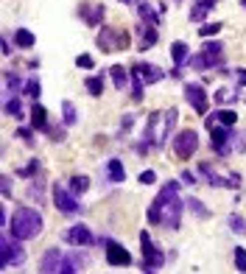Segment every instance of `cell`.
Returning <instances> with one entry per match:
<instances>
[{"mask_svg":"<svg viewBox=\"0 0 246 274\" xmlns=\"http://www.w3.org/2000/svg\"><path fill=\"white\" fill-rule=\"evenodd\" d=\"M160 42V31L151 22H137V50H148Z\"/></svg>","mask_w":246,"mask_h":274,"instance_id":"15","label":"cell"},{"mask_svg":"<svg viewBox=\"0 0 246 274\" xmlns=\"http://www.w3.org/2000/svg\"><path fill=\"white\" fill-rule=\"evenodd\" d=\"M101 53H112V50H126L132 45V36L126 28H112V25H101L98 36H95Z\"/></svg>","mask_w":246,"mask_h":274,"instance_id":"2","label":"cell"},{"mask_svg":"<svg viewBox=\"0 0 246 274\" xmlns=\"http://www.w3.org/2000/svg\"><path fill=\"white\" fill-rule=\"evenodd\" d=\"M118 3H123V6H137L140 0H118Z\"/></svg>","mask_w":246,"mask_h":274,"instance_id":"56","label":"cell"},{"mask_svg":"<svg viewBox=\"0 0 246 274\" xmlns=\"http://www.w3.org/2000/svg\"><path fill=\"white\" fill-rule=\"evenodd\" d=\"M132 123H134V112H126L123 118H120V134H129Z\"/></svg>","mask_w":246,"mask_h":274,"instance_id":"47","label":"cell"},{"mask_svg":"<svg viewBox=\"0 0 246 274\" xmlns=\"http://www.w3.org/2000/svg\"><path fill=\"white\" fill-rule=\"evenodd\" d=\"M28 199H34L36 204L45 202V179H42L39 174H36V176H34V182L28 185Z\"/></svg>","mask_w":246,"mask_h":274,"instance_id":"30","label":"cell"},{"mask_svg":"<svg viewBox=\"0 0 246 274\" xmlns=\"http://www.w3.org/2000/svg\"><path fill=\"white\" fill-rule=\"evenodd\" d=\"M241 6H244V8H246V0H241Z\"/></svg>","mask_w":246,"mask_h":274,"instance_id":"57","label":"cell"},{"mask_svg":"<svg viewBox=\"0 0 246 274\" xmlns=\"http://www.w3.org/2000/svg\"><path fill=\"white\" fill-rule=\"evenodd\" d=\"M31 126H34L36 132H45V129H48V109H45L42 104H36V101H34V106H31Z\"/></svg>","mask_w":246,"mask_h":274,"instance_id":"24","label":"cell"},{"mask_svg":"<svg viewBox=\"0 0 246 274\" xmlns=\"http://www.w3.org/2000/svg\"><path fill=\"white\" fill-rule=\"evenodd\" d=\"M62 260H64V252L62 249H56V246H50L48 252L42 255V260H39V272L42 274H53L62 269Z\"/></svg>","mask_w":246,"mask_h":274,"instance_id":"17","label":"cell"},{"mask_svg":"<svg viewBox=\"0 0 246 274\" xmlns=\"http://www.w3.org/2000/svg\"><path fill=\"white\" fill-rule=\"evenodd\" d=\"M106 179H109L112 185H120L123 179H126V165H123V160L112 157V160L106 162Z\"/></svg>","mask_w":246,"mask_h":274,"instance_id":"18","label":"cell"},{"mask_svg":"<svg viewBox=\"0 0 246 274\" xmlns=\"http://www.w3.org/2000/svg\"><path fill=\"white\" fill-rule=\"evenodd\" d=\"M182 182L185 185H196L199 179H196V174H193V171H182Z\"/></svg>","mask_w":246,"mask_h":274,"instance_id":"53","label":"cell"},{"mask_svg":"<svg viewBox=\"0 0 246 274\" xmlns=\"http://www.w3.org/2000/svg\"><path fill=\"white\" fill-rule=\"evenodd\" d=\"M171 148L179 160H190V157L199 151V132L196 129H182L179 134H174L171 140Z\"/></svg>","mask_w":246,"mask_h":274,"instance_id":"6","label":"cell"},{"mask_svg":"<svg viewBox=\"0 0 246 274\" xmlns=\"http://www.w3.org/2000/svg\"><path fill=\"white\" fill-rule=\"evenodd\" d=\"M218 123L235 126V123H238V112H235V109H218Z\"/></svg>","mask_w":246,"mask_h":274,"instance_id":"41","label":"cell"},{"mask_svg":"<svg viewBox=\"0 0 246 274\" xmlns=\"http://www.w3.org/2000/svg\"><path fill=\"white\" fill-rule=\"evenodd\" d=\"M227 224H230L232 232H238V235H246V218L241 213H230L227 216Z\"/></svg>","mask_w":246,"mask_h":274,"instance_id":"35","label":"cell"},{"mask_svg":"<svg viewBox=\"0 0 246 274\" xmlns=\"http://www.w3.org/2000/svg\"><path fill=\"white\" fill-rule=\"evenodd\" d=\"M109 76H112V84H115V90H126L129 87V78H132V70H126L123 64H112L109 67Z\"/></svg>","mask_w":246,"mask_h":274,"instance_id":"21","label":"cell"},{"mask_svg":"<svg viewBox=\"0 0 246 274\" xmlns=\"http://www.w3.org/2000/svg\"><path fill=\"white\" fill-rule=\"evenodd\" d=\"M207 14H210V8H207V6H202V3H199V0H196V3H193V6H190V22H204V20H207Z\"/></svg>","mask_w":246,"mask_h":274,"instance_id":"36","label":"cell"},{"mask_svg":"<svg viewBox=\"0 0 246 274\" xmlns=\"http://www.w3.org/2000/svg\"><path fill=\"white\" fill-rule=\"evenodd\" d=\"M67 188H70L76 196H81V193H87V190H90V176H84V174L70 176V185H67Z\"/></svg>","mask_w":246,"mask_h":274,"instance_id":"32","label":"cell"},{"mask_svg":"<svg viewBox=\"0 0 246 274\" xmlns=\"http://www.w3.org/2000/svg\"><path fill=\"white\" fill-rule=\"evenodd\" d=\"M84 90L90 92L92 98H101V92H104V73L87 76V78H84Z\"/></svg>","mask_w":246,"mask_h":274,"instance_id":"28","label":"cell"},{"mask_svg":"<svg viewBox=\"0 0 246 274\" xmlns=\"http://www.w3.org/2000/svg\"><path fill=\"white\" fill-rule=\"evenodd\" d=\"M137 14H140L143 22H151V25H160L162 22V11H154L148 0H140V3H137Z\"/></svg>","mask_w":246,"mask_h":274,"instance_id":"23","label":"cell"},{"mask_svg":"<svg viewBox=\"0 0 246 274\" xmlns=\"http://www.w3.org/2000/svg\"><path fill=\"white\" fill-rule=\"evenodd\" d=\"M62 120H64V126H76L78 123V112L73 101H62Z\"/></svg>","mask_w":246,"mask_h":274,"instance_id":"33","label":"cell"},{"mask_svg":"<svg viewBox=\"0 0 246 274\" xmlns=\"http://www.w3.org/2000/svg\"><path fill=\"white\" fill-rule=\"evenodd\" d=\"M185 101H188L190 106H193V112L196 115H207V109H210V98H207V90H204V84H185Z\"/></svg>","mask_w":246,"mask_h":274,"instance_id":"9","label":"cell"},{"mask_svg":"<svg viewBox=\"0 0 246 274\" xmlns=\"http://www.w3.org/2000/svg\"><path fill=\"white\" fill-rule=\"evenodd\" d=\"M22 263H25V252L20 246V238L3 235L0 238V266H3V272H8L11 266H22Z\"/></svg>","mask_w":246,"mask_h":274,"instance_id":"5","label":"cell"},{"mask_svg":"<svg viewBox=\"0 0 246 274\" xmlns=\"http://www.w3.org/2000/svg\"><path fill=\"white\" fill-rule=\"evenodd\" d=\"M235 151L246 154V132H235Z\"/></svg>","mask_w":246,"mask_h":274,"instance_id":"49","label":"cell"},{"mask_svg":"<svg viewBox=\"0 0 246 274\" xmlns=\"http://www.w3.org/2000/svg\"><path fill=\"white\" fill-rule=\"evenodd\" d=\"M221 28H224V22H207V25L199 28V36H202V39H210V36H218Z\"/></svg>","mask_w":246,"mask_h":274,"instance_id":"40","label":"cell"},{"mask_svg":"<svg viewBox=\"0 0 246 274\" xmlns=\"http://www.w3.org/2000/svg\"><path fill=\"white\" fill-rule=\"evenodd\" d=\"M76 67H78V70H92V67H95V59H92L90 53H78V56H76Z\"/></svg>","mask_w":246,"mask_h":274,"instance_id":"44","label":"cell"},{"mask_svg":"<svg viewBox=\"0 0 246 274\" xmlns=\"http://www.w3.org/2000/svg\"><path fill=\"white\" fill-rule=\"evenodd\" d=\"M22 92H25L31 101H36V98H39V92H42V84H39V78H36V76L28 78V81L22 84Z\"/></svg>","mask_w":246,"mask_h":274,"instance_id":"37","label":"cell"},{"mask_svg":"<svg viewBox=\"0 0 246 274\" xmlns=\"http://www.w3.org/2000/svg\"><path fill=\"white\" fill-rule=\"evenodd\" d=\"M185 199L179 196V190H176L174 196L165 202V210H162V224L160 227H165V230H171V232H176L179 227H182V213H185Z\"/></svg>","mask_w":246,"mask_h":274,"instance_id":"8","label":"cell"},{"mask_svg":"<svg viewBox=\"0 0 246 274\" xmlns=\"http://www.w3.org/2000/svg\"><path fill=\"white\" fill-rule=\"evenodd\" d=\"M176 190H179V182H176V179H168V182L160 188V193L154 196V202H151V207H148V213H146L148 224H157V227L162 224V210H165V202L174 196Z\"/></svg>","mask_w":246,"mask_h":274,"instance_id":"7","label":"cell"},{"mask_svg":"<svg viewBox=\"0 0 246 274\" xmlns=\"http://www.w3.org/2000/svg\"><path fill=\"white\" fill-rule=\"evenodd\" d=\"M204 53L210 56V62H213V70H224V42L221 39H204Z\"/></svg>","mask_w":246,"mask_h":274,"instance_id":"16","label":"cell"},{"mask_svg":"<svg viewBox=\"0 0 246 274\" xmlns=\"http://www.w3.org/2000/svg\"><path fill=\"white\" fill-rule=\"evenodd\" d=\"M36 174H39V160H36V157H31V162H28V165L17 171V176H31V179H34Z\"/></svg>","mask_w":246,"mask_h":274,"instance_id":"43","label":"cell"},{"mask_svg":"<svg viewBox=\"0 0 246 274\" xmlns=\"http://www.w3.org/2000/svg\"><path fill=\"white\" fill-rule=\"evenodd\" d=\"M0 185H3V199L8 202V199H11V179L3 174V176H0Z\"/></svg>","mask_w":246,"mask_h":274,"instance_id":"51","label":"cell"},{"mask_svg":"<svg viewBox=\"0 0 246 274\" xmlns=\"http://www.w3.org/2000/svg\"><path fill=\"white\" fill-rule=\"evenodd\" d=\"M238 95H241V92L235 90V87H221V90H216L213 98H216V104H235Z\"/></svg>","mask_w":246,"mask_h":274,"instance_id":"31","label":"cell"},{"mask_svg":"<svg viewBox=\"0 0 246 274\" xmlns=\"http://www.w3.org/2000/svg\"><path fill=\"white\" fill-rule=\"evenodd\" d=\"M3 115H8V118H22V101L17 98V95H11V98L3 101Z\"/></svg>","mask_w":246,"mask_h":274,"instance_id":"29","label":"cell"},{"mask_svg":"<svg viewBox=\"0 0 246 274\" xmlns=\"http://www.w3.org/2000/svg\"><path fill=\"white\" fill-rule=\"evenodd\" d=\"M137 179H140V185H154L157 182V174L151 168H146V171H140V176H137Z\"/></svg>","mask_w":246,"mask_h":274,"instance_id":"48","label":"cell"},{"mask_svg":"<svg viewBox=\"0 0 246 274\" xmlns=\"http://www.w3.org/2000/svg\"><path fill=\"white\" fill-rule=\"evenodd\" d=\"M176 123H179V109L171 106L165 118H162V143H168V137L174 140V132H176Z\"/></svg>","mask_w":246,"mask_h":274,"instance_id":"19","label":"cell"},{"mask_svg":"<svg viewBox=\"0 0 246 274\" xmlns=\"http://www.w3.org/2000/svg\"><path fill=\"white\" fill-rule=\"evenodd\" d=\"M106 263H109V266H118V269L132 266V255H129V249L123 244L109 241V244H106Z\"/></svg>","mask_w":246,"mask_h":274,"instance_id":"13","label":"cell"},{"mask_svg":"<svg viewBox=\"0 0 246 274\" xmlns=\"http://www.w3.org/2000/svg\"><path fill=\"white\" fill-rule=\"evenodd\" d=\"M81 266H84V258L78 255V249H70V252L64 255L62 269H59V272H62V274H73V272H81Z\"/></svg>","mask_w":246,"mask_h":274,"instance_id":"22","label":"cell"},{"mask_svg":"<svg viewBox=\"0 0 246 274\" xmlns=\"http://www.w3.org/2000/svg\"><path fill=\"white\" fill-rule=\"evenodd\" d=\"M171 59H174L176 67H188V59H190V45L182 42V39H176L171 45Z\"/></svg>","mask_w":246,"mask_h":274,"instance_id":"20","label":"cell"},{"mask_svg":"<svg viewBox=\"0 0 246 274\" xmlns=\"http://www.w3.org/2000/svg\"><path fill=\"white\" fill-rule=\"evenodd\" d=\"M129 70L137 73V76L143 78V84H146V87H151V84H157V81H162V78H165V70H162V67H157V64H151V62H137V64H132Z\"/></svg>","mask_w":246,"mask_h":274,"instance_id":"14","label":"cell"},{"mask_svg":"<svg viewBox=\"0 0 246 274\" xmlns=\"http://www.w3.org/2000/svg\"><path fill=\"white\" fill-rule=\"evenodd\" d=\"M140 249H143V272L151 274V272H160V269L165 266L168 255L154 244V238H151L148 230H140Z\"/></svg>","mask_w":246,"mask_h":274,"instance_id":"3","label":"cell"},{"mask_svg":"<svg viewBox=\"0 0 246 274\" xmlns=\"http://www.w3.org/2000/svg\"><path fill=\"white\" fill-rule=\"evenodd\" d=\"M14 45L20 50H31L36 45V34L28 28H14Z\"/></svg>","mask_w":246,"mask_h":274,"instance_id":"25","label":"cell"},{"mask_svg":"<svg viewBox=\"0 0 246 274\" xmlns=\"http://www.w3.org/2000/svg\"><path fill=\"white\" fill-rule=\"evenodd\" d=\"M3 56H11V45H8V36H3Z\"/></svg>","mask_w":246,"mask_h":274,"instance_id":"54","label":"cell"},{"mask_svg":"<svg viewBox=\"0 0 246 274\" xmlns=\"http://www.w3.org/2000/svg\"><path fill=\"white\" fill-rule=\"evenodd\" d=\"M78 17H81L84 25L98 28L101 22H104V17H106V8H104L101 0H87V3H78Z\"/></svg>","mask_w":246,"mask_h":274,"instance_id":"10","label":"cell"},{"mask_svg":"<svg viewBox=\"0 0 246 274\" xmlns=\"http://www.w3.org/2000/svg\"><path fill=\"white\" fill-rule=\"evenodd\" d=\"M199 3H202V6H207V8H210V11H213V8L218 6V0H199Z\"/></svg>","mask_w":246,"mask_h":274,"instance_id":"55","label":"cell"},{"mask_svg":"<svg viewBox=\"0 0 246 274\" xmlns=\"http://www.w3.org/2000/svg\"><path fill=\"white\" fill-rule=\"evenodd\" d=\"M218 123V112H213V115H204V126H207V132H210L213 126Z\"/></svg>","mask_w":246,"mask_h":274,"instance_id":"52","label":"cell"},{"mask_svg":"<svg viewBox=\"0 0 246 274\" xmlns=\"http://www.w3.org/2000/svg\"><path fill=\"white\" fill-rule=\"evenodd\" d=\"M3 78H6V90H8V92H17V90L22 87L20 76H17L14 70H6V73H3Z\"/></svg>","mask_w":246,"mask_h":274,"instance_id":"42","label":"cell"},{"mask_svg":"<svg viewBox=\"0 0 246 274\" xmlns=\"http://www.w3.org/2000/svg\"><path fill=\"white\" fill-rule=\"evenodd\" d=\"M227 188H232V190H238V188H241V174H238V171L227 174Z\"/></svg>","mask_w":246,"mask_h":274,"instance_id":"50","label":"cell"},{"mask_svg":"<svg viewBox=\"0 0 246 274\" xmlns=\"http://www.w3.org/2000/svg\"><path fill=\"white\" fill-rule=\"evenodd\" d=\"M162 118H165L162 112H151L146 120V129H143V140H148L154 148H165V143H162Z\"/></svg>","mask_w":246,"mask_h":274,"instance_id":"11","label":"cell"},{"mask_svg":"<svg viewBox=\"0 0 246 274\" xmlns=\"http://www.w3.org/2000/svg\"><path fill=\"white\" fill-rule=\"evenodd\" d=\"M34 132H36V129L34 126H20V129H17V140H22V143H25V146H28V148H34Z\"/></svg>","mask_w":246,"mask_h":274,"instance_id":"39","label":"cell"},{"mask_svg":"<svg viewBox=\"0 0 246 274\" xmlns=\"http://www.w3.org/2000/svg\"><path fill=\"white\" fill-rule=\"evenodd\" d=\"M50 199H53V207L59 213H64V216H81L84 213V204L78 202V196L70 188H64V185H53L50 188Z\"/></svg>","mask_w":246,"mask_h":274,"instance_id":"4","label":"cell"},{"mask_svg":"<svg viewBox=\"0 0 246 274\" xmlns=\"http://www.w3.org/2000/svg\"><path fill=\"white\" fill-rule=\"evenodd\" d=\"M185 204H188V210H190V213H196L199 218H210V216H213V213H210V210H207V207L202 204V199H196V196L185 199Z\"/></svg>","mask_w":246,"mask_h":274,"instance_id":"34","label":"cell"},{"mask_svg":"<svg viewBox=\"0 0 246 274\" xmlns=\"http://www.w3.org/2000/svg\"><path fill=\"white\" fill-rule=\"evenodd\" d=\"M143 90H146L143 78L132 70V101H134V104H140V101H143Z\"/></svg>","mask_w":246,"mask_h":274,"instance_id":"38","label":"cell"},{"mask_svg":"<svg viewBox=\"0 0 246 274\" xmlns=\"http://www.w3.org/2000/svg\"><path fill=\"white\" fill-rule=\"evenodd\" d=\"M45 227V218L36 207H28V204H20L14 213H11V221H8L6 230L20 241H34L39 238V232Z\"/></svg>","mask_w":246,"mask_h":274,"instance_id":"1","label":"cell"},{"mask_svg":"<svg viewBox=\"0 0 246 274\" xmlns=\"http://www.w3.org/2000/svg\"><path fill=\"white\" fill-rule=\"evenodd\" d=\"M199 174L204 176V182L210 185V188H227V179H221V176L210 168V162H199Z\"/></svg>","mask_w":246,"mask_h":274,"instance_id":"26","label":"cell"},{"mask_svg":"<svg viewBox=\"0 0 246 274\" xmlns=\"http://www.w3.org/2000/svg\"><path fill=\"white\" fill-rule=\"evenodd\" d=\"M45 132H48V140H53V143H62L64 137H67V134H64V126H50V123H48Z\"/></svg>","mask_w":246,"mask_h":274,"instance_id":"45","label":"cell"},{"mask_svg":"<svg viewBox=\"0 0 246 274\" xmlns=\"http://www.w3.org/2000/svg\"><path fill=\"white\" fill-rule=\"evenodd\" d=\"M62 238L67 241L70 246H92V244H95V235L90 232V227H87V224H73L70 230L62 232Z\"/></svg>","mask_w":246,"mask_h":274,"instance_id":"12","label":"cell"},{"mask_svg":"<svg viewBox=\"0 0 246 274\" xmlns=\"http://www.w3.org/2000/svg\"><path fill=\"white\" fill-rule=\"evenodd\" d=\"M235 269L241 274H246V249L244 246H235Z\"/></svg>","mask_w":246,"mask_h":274,"instance_id":"46","label":"cell"},{"mask_svg":"<svg viewBox=\"0 0 246 274\" xmlns=\"http://www.w3.org/2000/svg\"><path fill=\"white\" fill-rule=\"evenodd\" d=\"M188 67H190V70H196V73H204V70H210V67H213V62H210V56L202 50V53H190Z\"/></svg>","mask_w":246,"mask_h":274,"instance_id":"27","label":"cell"}]
</instances>
